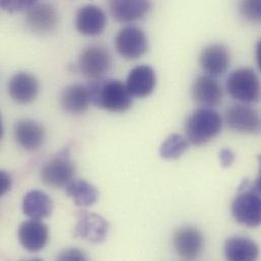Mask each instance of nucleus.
Listing matches in <instances>:
<instances>
[{
	"instance_id": "obj_10",
	"label": "nucleus",
	"mask_w": 261,
	"mask_h": 261,
	"mask_svg": "<svg viewBox=\"0 0 261 261\" xmlns=\"http://www.w3.org/2000/svg\"><path fill=\"white\" fill-rule=\"evenodd\" d=\"M59 22L56 8L49 3H39L27 10L25 24L30 31L39 35L52 33Z\"/></svg>"
},
{
	"instance_id": "obj_25",
	"label": "nucleus",
	"mask_w": 261,
	"mask_h": 261,
	"mask_svg": "<svg viewBox=\"0 0 261 261\" xmlns=\"http://www.w3.org/2000/svg\"><path fill=\"white\" fill-rule=\"evenodd\" d=\"M238 8L246 21L261 24V0H239Z\"/></svg>"
},
{
	"instance_id": "obj_24",
	"label": "nucleus",
	"mask_w": 261,
	"mask_h": 261,
	"mask_svg": "<svg viewBox=\"0 0 261 261\" xmlns=\"http://www.w3.org/2000/svg\"><path fill=\"white\" fill-rule=\"evenodd\" d=\"M189 141L180 134L170 135L161 145L160 154L166 160H175L180 158L189 147Z\"/></svg>"
},
{
	"instance_id": "obj_14",
	"label": "nucleus",
	"mask_w": 261,
	"mask_h": 261,
	"mask_svg": "<svg viewBox=\"0 0 261 261\" xmlns=\"http://www.w3.org/2000/svg\"><path fill=\"white\" fill-rule=\"evenodd\" d=\"M193 100L200 106L213 108L223 100V89L219 82L208 74L198 76L191 88Z\"/></svg>"
},
{
	"instance_id": "obj_16",
	"label": "nucleus",
	"mask_w": 261,
	"mask_h": 261,
	"mask_svg": "<svg viewBox=\"0 0 261 261\" xmlns=\"http://www.w3.org/2000/svg\"><path fill=\"white\" fill-rule=\"evenodd\" d=\"M110 12L119 22H133L145 17L151 9V0H109Z\"/></svg>"
},
{
	"instance_id": "obj_30",
	"label": "nucleus",
	"mask_w": 261,
	"mask_h": 261,
	"mask_svg": "<svg viewBox=\"0 0 261 261\" xmlns=\"http://www.w3.org/2000/svg\"><path fill=\"white\" fill-rule=\"evenodd\" d=\"M258 165H259V169H258V175L257 178L253 184V188L261 194V155L258 156Z\"/></svg>"
},
{
	"instance_id": "obj_2",
	"label": "nucleus",
	"mask_w": 261,
	"mask_h": 261,
	"mask_svg": "<svg viewBox=\"0 0 261 261\" xmlns=\"http://www.w3.org/2000/svg\"><path fill=\"white\" fill-rule=\"evenodd\" d=\"M223 127L220 114L212 108H199L192 112L185 122L188 141L194 145H202L215 138Z\"/></svg>"
},
{
	"instance_id": "obj_26",
	"label": "nucleus",
	"mask_w": 261,
	"mask_h": 261,
	"mask_svg": "<svg viewBox=\"0 0 261 261\" xmlns=\"http://www.w3.org/2000/svg\"><path fill=\"white\" fill-rule=\"evenodd\" d=\"M37 0H0V5L3 10L14 13L30 9L36 4Z\"/></svg>"
},
{
	"instance_id": "obj_21",
	"label": "nucleus",
	"mask_w": 261,
	"mask_h": 261,
	"mask_svg": "<svg viewBox=\"0 0 261 261\" xmlns=\"http://www.w3.org/2000/svg\"><path fill=\"white\" fill-rule=\"evenodd\" d=\"M53 210L51 198L41 190L29 191L22 200V212L32 220H44L50 217Z\"/></svg>"
},
{
	"instance_id": "obj_19",
	"label": "nucleus",
	"mask_w": 261,
	"mask_h": 261,
	"mask_svg": "<svg viewBox=\"0 0 261 261\" xmlns=\"http://www.w3.org/2000/svg\"><path fill=\"white\" fill-rule=\"evenodd\" d=\"M13 134L16 142L27 150L40 148L46 137L45 128L35 120L20 119L14 124Z\"/></svg>"
},
{
	"instance_id": "obj_28",
	"label": "nucleus",
	"mask_w": 261,
	"mask_h": 261,
	"mask_svg": "<svg viewBox=\"0 0 261 261\" xmlns=\"http://www.w3.org/2000/svg\"><path fill=\"white\" fill-rule=\"evenodd\" d=\"M220 161L223 167H230L235 161V153L230 148H224L220 152Z\"/></svg>"
},
{
	"instance_id": "obj_29",
	"label": "nucleus",
	"mask_w": 261,
	"mask_h": 261,
	"mask_svg": "<svg viewBox=\"0 0 261 261\" xmlns=\"http://www.w3.org/2000/svg\"><path fill=\"white\" fill-rule=\"evenodd\" d=\"M10 185H11L10 177L5 172L2 171L0 173V192L2 195L10 189Z\"/></svg>"
},
{
	"instance_id": "obj_6",
	"label": "nucleus",
	"mask_w": 261,
	"mask_h": 261,
	"mask_svg": "<svg viewBox=\"0 0 261 261\" xmlns=\"http://www.w3.org/2000/svg\"><path fill=\"white\" fill-rule=\"evenodd\" d=\"M115 47L123 58L138 59L148 51V38L142 29L127 25L118 32L115 38Z\"/></svg>"
},
{
	"instance_id": "obj_22",
	"label": "nucleus",
	"mask_w": 261,
	"mask_h": 261,
	"mask_svg": "<svg viewBox=\"0 0 261 261\" xmlns=\"http://www.w3.org/2000/svg\"><path fill=\"white\" fill-rule=\"evenodd\" d=\"M225 254L229 260H256L259 256V248L251 239L232 237L225 243Z\"/></svg>"
},
{
	"instance_id": "obj_3",
	"label": "nucleus",
	"mask_w": 261,
	"mask_h": 261,
	"mask_svg": "<svg viewBox=\"0 0 261 261\" xmlns=\"http://www.w3.org/2000/svg\"><path fill=\"white\" fill-rule=\"evenodd\" d=\"M228 94L243 104H255L261 100V83L251 68L242 67L230 73L226 82Z\"/></svg>"
},
{
	"instance_id": "obj_13",
	"label": "nucleus",
	"mask_w": 261,
	"mask_h": 261,
	"mask_svg": "<svg viewBox=\"0 0 261 261\" xmlns=\"http://www.w3.org/2000/svg\"><path fill=\"white\" fill-rule=\"evenodd\" d=\"M173 243L178 255L186 260L196 259L203 249V236L193 227L178 229L173 238Z\"/></svg>"
},
{
	"instance_id": "obj_12",
	"label": "nucleus",
	"mask_w": 261,
	"mask_h": 261,
	"mask_svg": "<svg viewBox=\"0 0 261 261\" xmlns=\"http://www.w3.org/2000/svg\"><path fill=\"white\" fill-rule=\"evenodd\" d=\"M107 27L105 11L93 4L85 5L79 9L75 15V28L77 32L87 37L102 34Z\"/></svg>"
},
{
	"instance_id": "obj_15",
	"label": "nucleus",
	"mask_w": 261,
	"mask_h": 261,
	"mask_svg": "<svg viewBox=\"0 0 261 261\" xmlns=\"http://www.w3.org/2000/svg\"><path fill=\"white\" fill-rule=\"evenodd\" d=\"M49 238V230L46 224L39 220L23 222L18 229V240L20 245L30 252L42 250Z\"/></svg>"
},
{
	"instance_id": "obj_11",
	"label": "nucleus",
	"mask_w": 261,
	"mask_h": 261,
	"mask_svg": "<svg viewBox=\"0 0 261 261\" xmlns=\"http://www.w3.org/2000/svg\"><path fill=\"white\" fill-rule=\"evenodd\" d=\"M231 63V55L223 44H212L203 48L199 56L201 69L208 75L217 77L227 72Z\"/></svg>"
},
{
	"instance_id": "obj_18",
	"label": "nucleus",
	"mask_w": 261,
	"mask_h": 261,
	"mask_svg": "<svg viewBox=\"0 0 261 261\" xmlns=\"http://www.w3.org/2000/svg\"><path fill=\"white\" fill-rule=\"evenodd\" d=\"M8 94L18 104H30L39 94L38 80L28 72H18L9 80Z\"/></svg>"
},
{
	"instance_id": "obj_20",
	"label": "nucleus",
	"mask_w": 261,
	"mask_h": 261,
	"mask_svg": "<svg viewBox=\"0 0 261 261\" xmlns=\"http://www.w3.org/2000/svg\"><path fill=\"white\" fill-rule=\"evenodd\" d=\"M92 104L91 94L88 86L71 85L66 87L60 96L62 109L70 114L85 113Z\"/></svg>"
},
{
	"instance_id": "obj_7",
	"label": "nucleus",
	"mask_w": 261,
	"mask_h": 261,
	"mask_svg": "<svg viewBox=\"0 0 261 261\" xmlns=\"http://www.w3.org/2000/svg\"><path fill=\"white\" fill-rule=\"evenodd\" d=\"M227 125L237 132L257 134L261 132L259 113L247 104H235L225 112Z\"/></svg>"
},
{
	"instance_id": "obj_9",
	"label": "nucleus",
	"mask_w": 261,
	"mask_h": 261,
	"mask_svg": "<svg viewBox=\"0 0 261 261\" xmlns=\"http://www.w3.org/2000/svg\"><path fill=\"white\" fill-rule=\"evenodd\" d=\"M109 234V224L101 216L82 211L77 217L74 236L94 244L103 243Z\"/></svg>"
},
{
	"instance_id": "obj_8",
	"label": "nucleus",
	"mask_w": 261,
	"mask_h": 261,
	"mask_svg": "<svg viewBox=\"0 0 261 261\" xmlns=\"http://www.w3.org/2000/svg\"><path fill=\"white\" fill-rule=\"evenodd\" d=\"M75 174V167L68 155L59 156L47 162L41 169V180L53 188L66 187Z\"/></svg>"
},
{
	"instance_id": "obj_1",
	"label": "nucleus",
	"mask_w": 261,
	"mask_h": 261,
	"mask_svg": "<svg viewBox=\"0 0 261 261\" xmlns=\"http://www.w3.org/2000/svg\"><path fill=\"white\" fill-rule=\"evenodd\" d=\"M92 104L114 113L127 111L132 106V95L127 86L119 80L100 79L88 85Z\"/></svg>"
},
{
	"instance_id": "obj_23",
	"label": "nucleus",
	"mask_w": 261,
	"mask_h": 261,
	"mask_svg": "<svg viewBox=\"0 0 261 261\" xmlns=\"http://www.w3.org/2000/svg\"><path fill=\"white\" fill-rule=\"evenodd\" d=\"M66 194L71 197L79 206L86 207L93 205L98 199V190L85 180H72L65 187Z\"/></svg>"
},
{
	"instance_id": "obj_5",
	"label": "nucleus",
	"mask_w": 261,
	"mask_h": 261,
	"mask_svg": "<svg viewBox=\"0 0 261 261\" xmlns=\"http://www.w3.org/2000/svg\"><path fill=\"white\" fill-rule=\"evenodd\" d=\"M112 56L102 46L87 47L80 55L77 66L80 71L88 79L95 81L103 79L112 69Z\"/></svg>"
},
{
	"instance_id": "obj_31",
	"label": "nucleus",
	"mask_w": 261,
	"mask_h": 261,
	"mask_svg": "<svg viewBox=\"0 0 261 261\" xmlns=\"http://www.w3.org/2000/svg\"><path fill=\"white\" fill-rule=\"evenodd\" d=\"M255 56H256V62L258 65V68L261 71V39L258 41L256 45V50H255Z\"/></svg>"
},
{
	"instance_id": "obj_27",
	"label": "nucleus",
	"mask_w": 261,
	"mask_h": 261,
	"mask_svg": "<svg viewBox=\"0 0 261 261\" xmlns=\"http://www.w3.org/2000/svg\"><path fill=\"white\" fill-rule=\"evenodd\" d=\"M59 260H86L85 254L79 249L70 248L61 252L58 256Z\"/></svg>"
},
{
	"instance_id": "obj_4",
	"label": "nucleus",
	"mask_w": 261,
	"mask_h": 261,
	"mask_svg": "<svg viewBox=\"0 0 261 261\" xmlns=\"http://www.w3.org/2000/svg\"><path fill=\"white\" fill-rule=\"evenodd\" d=\"M233 218L244 226L255 228L261 225V194L244 182L232 202Z\"/></svg>"
},
{
	"instance_id": "obj_17",
	"label": "nucleus",
	"mask_w": 261,
	"mask_h": 261,
	"mask_svg": "<svg viewBox=\"0 0 261 261\" xmlns=\"http://www.w3.org/2000/svg\"><path fill=\"white\" fill-rule=\"evenodd\" d=\"M126 86L132 97L143 99L155 89L156 74L149 65H138L132 68L126 80Z\"/></svg>"
}]
</instances>
